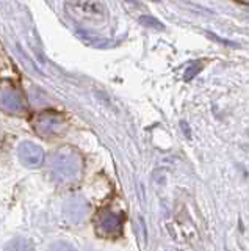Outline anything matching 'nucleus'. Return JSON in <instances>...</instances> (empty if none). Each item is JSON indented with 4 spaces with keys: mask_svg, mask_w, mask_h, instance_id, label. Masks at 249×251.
I'll return each mask as SVG.
<instances>
[{
    "mask_svg": "<svg viewBox=\"0 0 249 251\" xmlns=\"http://www.w3.org/2000/svg\"><path fill=\"white\" fill-rule=\"evenodd\" d=\"M83 160L82 155L74 148H60L52 157L53 173L65 180H75L82 175Z\"/></svg>",
    "mask_w": 249,
    "mask_h": 251,
    "instance_id": "obj_1",
    "label": "nucleus"
},
{
    "mask_svg": "<svg viewBox=\"0 0 249 251\" xmlns=\"http://www.w3.org/2000/svg\"><path fill=\"white\" fill-rule=\"evenodd\" d=\"M32 126L38 135L53 137L66 129V120L57 112H41L32 120Z\"/></svg>",
    "mask_w": 249,
    "mask_h": 251,
    "instance_id": "obj_2",
    "label": "nucleus"
},
{
    "mask_svg": "<svg viewBox=\"0 0 249 251\" xmlns=\"http://www.w3.org/2000/svg\"><path fill=\"white\" fill-rule=\"evenodd\" d=\"M0 110L10 115L27 113L28 105L22 93L11 83H0Z\"/></svg>",
    "mask_w": 249,
    "mask_h": 251,
    "instance_id": "obj_3",
    "label": "nucleus"
},
{
    "mask_svg": "<svg viewBox=\"0 0 249 251\" xmlns=\"http://www.w3.org/2000/svg\"><path fill=\"white\" fill-rule=\"evenodd\" d=\"M97 232L104 237H116L122 229V217L116 212H102L97 218Z\"/></svg>",
    "mask_w": 249,
    "mask_h": 251,
    "instance_id": "obj_4",
    "label": "nucleus"
},
{
    "mask_svg": "<svg viewBox=\"0 0 249 251\" xmlns=\"http://www.w3.org/2000/svg\"><path fill=\"white\" fill-rule=\"evenodd\" d=\"M19 159L25 167H40L44 160V151L41 146L32 141H24L19 146Z\"/></svg>",
    "mask_w": 249,
    "mask_h": 251,
    "instance_id": "obj_5",
    "label": "nucleus"
},
{
    "mask_svg": "<svg viewBox=\"0 0 249 251\" xmlns=\"http://www.w3.org/2000/svg\"><path fill=\"white\" fill-rule=\"evenodd\" d=\"M88 212H90L88 202L83 198H80V196H72L65 204V214L69 222L72 223H82L87 218Z\"/></svg>",
    "mask_w": 249,
    "mask_h": 251,
    "instance_id": "obj_6",
    "label": "nucleus"
},
{
    "mask_svg": "<svg viewBox=\"0 0 249 251\" xmlns=\"http://www.w3.org/2000/svg\"><path fill=\"white\" fill-rule=\"evenodd\" d=\"M202 63H204V61H196V63H191V65H188V68H186L185 74H183L185 80H191L193 77H196V74H199V71L202 69V66H204Z\"/></svg>",
    "mask_w": 249,
    "mask_h": 251,
    "instance_id": "obj_7",
    "label": "nucleus"
},
{
    "mask_svg": "<svg viewBox=\"0 0 249 251\" xmlns=\"http://www.w3.org/2000/svg\"><path fill=\"white\" fill-rule=\"evenodd\" d=\"M139 22L143 24L146 27H151V28H160L163 30V24L158 22L157 19H154L152 16H143V18H139Z\"/></svg>",
    "mask_w": 249,
    "mask_h": 251,
    "instance_id": "obj_8",
    "label": "nucleus"
},
{
    "mask_svg": "<svg viewBox=\"0 0 249 251\" xmlns=\"http://www.w3.org/2000/svg\"><path fill=\"white\" fill-rule=\"evenodd\" d=\"M52 248H58V245H52ZM61 248H69V250H71L72 247H71V245H63Z\"/></svg>",
    "mask_w": 249,
    "mask_h": 251,
    "instance_id": "obj_9",
    "label": "nucleus"
},
{
    "mask_svg": "<svg viewBox=\"0 0 249 251\" xmlns=\"http://www.w3.org/2000/svg\"><path fill=\"white\" fill-rule=\"evenodd\" d=\"M245 2H248V3H249V0H245Z\"/></svg>",
    "mask_w": 249,
    "mask_h": 251,
    "instance_id": "obj_10",
    "label": "nucleus"
}]
</instances>
